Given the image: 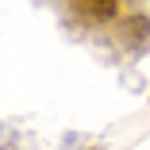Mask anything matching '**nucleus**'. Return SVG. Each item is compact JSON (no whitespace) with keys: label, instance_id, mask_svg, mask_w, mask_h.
<instances>
[]
</instances>
